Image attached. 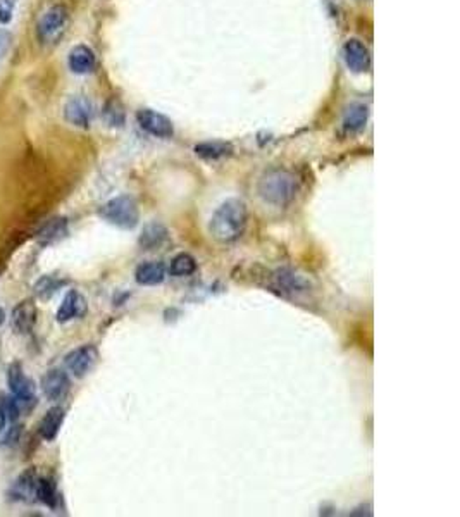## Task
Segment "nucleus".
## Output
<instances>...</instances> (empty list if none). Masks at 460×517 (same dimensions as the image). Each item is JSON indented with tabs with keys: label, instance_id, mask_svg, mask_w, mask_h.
<instances>
[{
	"label": "nucleus",
	"instance_id": "1",
	"mask_svg": "<svg viewBox=\"0 0 460 517\" xmlns=\"http://www.w3.org/2000/svg\"><path fill=\"white\" fill-rule=\"evenodd\" d=\"M248 221V211L244 200L228 199L224 200L209 223V231L212 238L221 243H233L244 234Z\"/></svg>",
	"mask_w": 460,
	"mask_h": 517
},
{
	"label": "nucleus",
	"instance_id": "2",
	"mask_svg": "<svg viewBox=\"0 0 460 517\" xmlns=\"http://www.w3.org/2000/svg\"><path fill=\"white\" fill-rule=\"evenodd\" d=\"M300 183L293 171L285 167H272L260 176L257 192L260 199L276 207H285L295 200Z\"/></svg>",
	"mask_w": 460,
	"mask_h": 517
},
{
	"label": "nucleus",
	"instance_id": "3",
	"mask_svg": "<svg viewBox=\"0 0 460 517\" xmlns=\"http://www.w3.org/2000/svg\"><path fill=\"white\" fill-rule=\"evenodd\" d=\"M102 219L123 230H133L138 225L140 211L133 197L119 195L116 199L109 200L98 211Z\"/></svg>",
	"mask_w": 460,
	"mask_h": 517
},
{
	"label": "nucleus",
	"instance_id": "4",
	"mask_svg": "<svg viewBox=\"0 0 460 517\" xmlns=\"http://www.w3.org/2000/svg\"><path fill=\"white\" fill-rule=\"evenodd\" d=\"M69 23V13L64 6L57 3L52 6L49 10H45L42 17L38 21V27H36V35L42 43H57L62 38V35L66 33Z\"/></svg>",
	"mask_w": 460,
	"mask_h": 517
},
{
	"label": "nucleus",
	"instance_id": "5",
	"mask_svg": "<svg viewBox=\"0 0 460 517\" xmlns=\"http://www.w3.org/2000/svg\"><path fill=\"white\" fill-rule=\"evenodd\" d=\"M98 361V350L94 345H83L69 352L64 359L66 369L76 377L87 376L95 368Z\"/></svg>",
	"mask_w": 460,
	"mask_h": 517
},
{
	"label": "nucleus",
	"instance_id": "6",
	"mask_svg": "<svg viewBox=\"0 0 460 517\" xmlns=\"http://www.w3.org/2000/svg\"><path fill=\"white\" fill-rule=\"evenodd\" d=\"M136 121L145 133L156 138H171L175 135V126H172L171 119L161 112L152 111V109H140L136 112Z\"/></svg>",
	"mask_w": 460,
	"mask_h": 517
},
{
	"label": "nucleus",
	"instance_id": "7",
	"mask_svg": "<svg viewBox=\"0 0 460 517\" xmlns=\"http://www.w3.org/2000/svg\"><path fill=\"white\" fill-rule=\"evenodd\" d=\"M7 384H9L10 391H13V397L20 403H27L28 405L29 402H35V384L24 374L20 362H14V364L9 366Z\"/></svg>",
	"mask_w": 460,
	"mask_h": 517
},
{
	"label": "nucleus",
	"instance_id": "8",
	"mask_svg": "<svg viewBox=\"0 0 460 517\" xmlns=\"http://www.w3.org/2000/svg\"><path fill=\"white\" fill-rule=\"evenodd\" d=\"M343 59L347 68L353 73H366L371 66V52L366 43L359 38H350L343 45Z\"/></svg>",
	"mask_w": 460,
	"mask_h": 517
},
{
	"label": "nucleus",
	"instance_id": "9",
	"mask_svg": "<svg viewBox=\"0 0 460 517\" xmlns=\"http://www.w3.org/2000/svg\"><path fill=\"white\" fill-rule=\"evenodd\" d=\"M274 283L281 292L290 293V295H304L311 292V281L304 274L290 269V267H281L274 273Z\"/></svg>",
	"mask_w": 460,
	"mask_h": 517
},
{
	"label": "nucleus",
	"instance_id": "10",
	"mask_svg": "<svg viewBox=\"0 0 460 517\" xmlns=\"http://www.w3.org/2000/svg\"><path fill=\"white\" fill-rule=\"evenodd\" d=\"M64 117L73 126L88 128L94 119V105L87 97H73L64 105Z\"/></svg>",
	"mask_w": 460,
	"mask_h": 517
},
{
	"label": "nucleus",
	"instance_id": "11",
	"mask_svg": "<svg viewBox=\"0 0 460 517\" xmlns=\"http://www.w3.org/2000/svg\"><path fill=\"white\" fill-rule=\"evenodd\" d=\"M69 388H71V381L69 376L61 369H50L49 373H45V376L42 377V390L43 395L49 398L50 402H59L69 394Z\"/></svg>",
	"mask_w": 460,
	"mask_h": 517
},
{
	"label": "nucleus",
	"instance_id": "12",
	"mask_svg": "<svg viewBox=\"0 0 460 517\" xmlns=\"http://www.w3.org/2000/svg\"><path fill=\"white\" fill-rule=\"evenodd\" d=\"M87 313V300L82 293H78L76 290H71L68 295L62 300L61 307L57 310V321L59 322H68L73 319L83 317Z\"/></svg>",
	"mask_w": 460,
	"mask_h": 517
},
{
	"label": "nucleus",
	"instance_id": "13",
	"mask_svg": "<svg viewBox=\"0 0 460 517\" xmlns=\"http://www.w3.org/2000/svg\"><path fill=\"white\" fill-rule=\"evenodd\" d=\"M36 481H38V476L33 469L24 471L20 478L14 481L13 488L9 491V497L16 502H33L36 500Z\"/></svg>",
	"mask_w": 460,
	"mask_h": 517
},
{
	"label": "nucleus",
	"instance_id": "14",
	"mask_svg": "<svg viewBox=\"0 0 460 517\" xmlns=\"http://www.w3.org/2000/svg\"><path fill=\"white\" fill-rule=\"evenodd\" d=\"M36 322V307L33 300H23L13 310V329L20 335H27Z\"/></svg>",
	"mask_w": 460,
	"mask_h": 517
},
{
	"label": "nucleus",
	"instance_id": "15",
	"mask_svg": "<svg viewBox=\"0 0 460 517\" xmlns=\"http://www.w3.org/2000/svg\"><path fill=\"white\" fill-rule=\"evenodd\" d=\"M169 231L163 223H149L145 228L142 230V234L138 238V243L143 250H157L168 241Z\"/></svg>",
	"mask_w": 460,
	"mask_h": 517
},
{
	"label": "nucleus",
	"instance_id": "16",
	"mask_svg": "<svg viewBox=\"0 0 460 517\" xmlns=\"http://www.w3.org/2000/svg\"><path fill=\"white\" fill-rule=\"evenodd\" d=\"M135 280L138 285L143 287H154V285H161L165 280V266L163 262H143L136 267Z\"/></svg>",
	"mask_w": 460,
	"mask_h": 517
},
{
	"label": "nucleus",
	"instance_id": "17",
	"mask_svg": "<svg viewBox=\"0 0 460 517\" xmlns=\"http://www.w3.org/2000/svg\"><path fill=\"white\" fill-rule=\"evenodd\" d=\"M95 68V54L90 47L76 45L69 52V69L75 75H88Z\"/></svg>",
	"mask_w": 460,
	"mask_h": 517
},
{
	"label": "nucleus",
	"instance_id": "18",
	"mask_svg": "<svg viewBox=\"0 0 460 517\" xmlns=\"http://www.w3.org/2000/svg\"><path fill=\"white\" fill-rule=\"evenodd\" d=\"M64 417H66V410L62 409V407H52V409L49 410V412L43 416V419L40 421V436H42L43 440H47V442H52V440H55V436L59 435V431H61V426L62 423H64Z\"/></svg>",
	"mask_w": 460,
	"mask_h": 517
},
{
	"label": "nucleus",
	"instance_id": "19",
	"mask_svg": "<svg viewBox=\"0 0 460 517\" xmlns=\"http://www.w3.org/2000/svg\"><path fill=\"white\" fill-rule=\"evenodd\" d=\"M367 117H369V111H367L366 105L359 104V102L350 104L343 114V130L350 135L360 133L366 128Z\"/></svg>",
	"mask_w": 460,
	"mask_h": 517
},
{
	"label": "nucleus",
	"instance_id": "20",
	"mask_svg": "<svg viewBox=\"0 0 460 517\" xmlns=\"http://www.w3.org/2000/svg\"><path fill=\"white\" fill-rule=\"evenodd\" d=\"M193 150L198 157L207 160H219L233 153V147L226 142H204L195 145Z\"/></svg>",
	"mask_w": 460,
	"mask_h": 517
},
{
	"label": "nucleus",
	"instance_id": "21",
	"mask_svg": "<svg viewBox=\"0 0 460 517\" xmlns=\"http://www.w3.org/2000/svg\"><path fill=\"white\" fill-rule=\"evenodd\" d=\"M66 233H68V223H66V219H50L38 231V240L42 243H52V241H57L62 237H66Z\"/></svg>",
	"mask_w": 460,
	"mask_h": 517
},
{
	"label": "nucleus",
	"instance_id": "22",
	"mask_svg": "<svg viewBox=\"0 0 460 517\" xmlns=\"http://www.w3.org/2000/svg\"><path fill=\"white\" fill-rule=\"evenodd\" d=\"M36 502H42L47 507L55 509L57 507V490L52 479L49 478H38L36 481Z\"/></svg>",
	"mask_w": 460,
	"mask_h": 517
},
{
	"label": "nucleus",
	"instance_id": "23",
	"mask_svg": "<svg viewBox=\"0 0 460 517\" xmlns=\"http://www.w3.org/2000/svg\"><path fill=\"white\" fill-rule=\"evenodd\" d=\"M195 271H197V262L190 254H178L171 260V266H169V273L178 278L190 276Z\"/></svg>",
	"mask_w": 460,
	"mask_h": 517
},
{
	"label": "nucleus",
	"instance_id": "24",
	"mask_svg": "<svg viewBox=\"0 0 460 517\" xmlns=\"http://www.w3.org/2000/svg\"><path fill=\"white\" fill-rule=\"evenodd\" d=\"M66 285L64 280H59L54 276H43L36 281L35 292L36 295L42 297V299H50L55 292H59Z\"/></svg>",
	"mask_w": 460,
	"mask_h": 517
},
{
	"label": "nucleus",
	"instance_id": "25",
	"mask_svg": "<svg viewBox=\"0 0 460 517\" xmlns=\"http://www.w3.org/2000/svg\"><path fill=\"white\" fill-rule=\"evenodd\" d=\"M104 119L109 126H123L124 111L117 100H109L104 107Z\"/></svg>",
	"mask_w": 460,
	"mask_h": 517
},
{
	"label": "nucleus",
	"instance_id": "26",
	"mask_svg": "<svg viewBox=\"0 0 460 517\" xmlns=\"http://www.w3.org/2000/svg\"><path fill=\"white\" fill-rule=\"evenodd\" d=\"M16 0H0V24H7L13 20Z\"/></svg>",
	"mask_w": 460,
	"mask_h": 517
},
{
	"label": "nucleus",
	"instance_id": "27",
	"mask_svg": "<svg viewBox=\"0 0 460 517\" xmlns=\"http://www.w3.org/2000/svg\"><path fill=\"white\" fill-rule=\"evenodd\" d=\"M7 421H9V412H7V397L0 395V431H3Z\"/></svg>",
	"mask_w": 460,
	"mask_h": 517
},
{
	"label": "nucleus",
	"instance_id": "28",
	"mask_svg": "<svg viewBox=\"0 0 460 517\" xmlns=\"http://www.w3.org/2000/svg\"><path fill=\"white\" fill-rule=\"evenodd\" d=\"M9 45H10L9 33H6V31H2V29H0V57H2L3 54L7 52Z\"/></svg>",
	"mask_w": 460,
	"mask_h": 517
},
{
	"label": "nucleus",
	"instance_id": "29",
	"mask_svg": "<svg viewBox=\"0 0 460 517\" xmlns=\"http://www.w3.org/2000/svg\"><path fill=\"white\" fill-rule=\"evenodd\" d=\"M20 433H21V426H14L13 430L9 431V435L6 436V445H13V443H16L17 438H20Z\"/></svg>",
	"mask_w": 460,
	"mask_h": 517
},
{
	"label": "nucleus",
	"instance_id": "30",
	"mask_svg": "<svg viewBox=\"0 0 460 517\" xmlns=\"http://www.w3.org/2000/svg\"><path fill=\"white\" fill-rule=\"evenodd\" d=\"M2 322H3V310L0 309V324H2Z\"/></svg>",
	"mask_w": 460,
	"mask_h": 517
}]
</instances>
